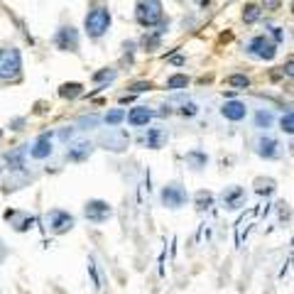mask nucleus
Here are the masks:
<instances>
[{"instance_id": "obj_8", "label": "nucleus", "mask_w": 294, "mask_h": 294, "mask_svg": "<svg viewBox=\"0 0 294 294\" xmlns=\"http://www.w3.org/2000/svg\"><path fill=\"white\" fill-rule=\"evenodd\" d=\"M162 204L169 206V209H179L186 204V191H184L179 184H169L165 186V191H162Z\"/></svg>"}, {"instance_id": "obj_6", "label": "nucleus", "mask_w": 294, "mask_h": 294, "mask_svg": "<svg viewBox=\"0 0 294 294\" xmlns=\"http://www.w3.org/2000/svg\"><path fill=\"white\" fill-rule=\"evenodd\" d=\"M84 213H86V218H88V221H93V223H103V221H108V218H111L113 209H111V204H108V201L93 199V201H88V204H86Z\"/></svg>"}, {"instance_id": "obj_23", "label": "nucleus", "mask_w": 294, "mask_h": 294, "mask_svg": "<svg viewBox=\"0 0 294 294\" xmlns=\"http://www.w3.org/2000/svg\"><path fill=\"white\" fill-rule=\"evenodd\" d=\"M115 79V69H103L93 74V84H101V81H113Z\"/></svg>"}, {"instance_id": "obj_11", "label": "nucleus", "mask_w": 294, "mask_h": 294, "mask_svg": "<svg viewBox=\"0 0 294 294\" xmlns=\"http://www.w3.org/2000/svg\"><path fill=\"white\" fill-rule=\"evenodd\" d=\"M150 120H152V111L145 108V106H138V108H133V111L127 113V123H130L133 127L147 125Z\"/></svg>"}, {"instance_id": "obj_12", "label": "nucleus", "mask_w": 294, "mask_h": 294, "mask_svg": "<svg viewBox=\"0 0 294 294\" xmlns=\"http://www.w3.org/2000/svg\"><path fill=\"white\" fill-rule=\"evenodd\" d=\"M257 152L263 154L265 159L280 157V142L272 140V138H260V142H257Z\"/></svg>"}, {"instance_id": "obj_20", "label": "nucleus", "mask_w": 294, "mask_h": 294, "mask_svg": "<svg viewBox=\"0 0 294 294\" xmlns=\"http://www.w3.org/2000/svg\"><path fill=\"white\" fill-rule=\"evenodd\" d=\"M211 204H213V196H211L209 191H199V194H196V206H199V209H209Z\"/></svg>"}, {"instance_id": "obj_25", "label": "nucleus", "mask_w": 294, "mask_h": 294, "mask_svg": "<svg viewBox=\"0 0 294 294\" xmlns=\"http://www.w3.org/2000/svg\"><path fill=\"white\" fill-rule=\"evenodd\" d=\"M186 159H191L196 169H199V167H204V165H206V154H201V152H189V154H186Z\"/></svg>"}, {"instance_id": "obj_17", "label": "nucleus", "mask_w": 294, "mask_h": 294, "mask_svg": "<svg viewBox=\"0 0 294 294\" xmlns=\"http://www.w3.org/2000/svg\"><path fill=\"white\" fill-rule=\"evenodd\" d=\"M189 86V76H184V74H177V76H172L167 81V88L172 91H177V88H186Z\"/></svg>"}, {"instance_id": "obj_22", "label": "nucleus", "mask_w": 294, "mask_h": 294, "mask_svg": "<svg viewBox=\"0 0 294 294\" xmlns=\"http://www.w3.org/2000/svg\"><path fill=\"white\" fill-rule=\"evenodd\" d=\"M123 118H125V111H123V108H115V111H111L106 115V123H108V125H118Z\"/></svg>"}, {"instance_id": "obj_26", "label": "nucleus", "mask_w": 294, "mask_h": 294, "mask_svg": "<svg viewBox=\"0 0 294 294\" xmlns=\"http://www.w3.org/2000/svg\"><path fill=\"white\" fill-rule=\"evenodd\" d=\"M257 184H260V186H257V191H260V194H265V191H267V194H270V191H275V182H272V179H267V182L260 179Z\"/></svg>"}, {"instance_id": "obj_27", "label": "nucleus", "mask_w": 294, "mask_h": 294, "mask_svg": "<svg viewBox=\"0 0 294 294\" xmlns=\"http://www.w3.org/2000/svg\"><path fill=\"white\" fill-rule=\"evenodd\" d=\"M282 0H265V10H280Z\"/></svg>"}, {"instance_id": "obj_10", "label": "nucleus", "mask_w": 294, "mask_h": 294, "mask_svg": "<svg viewBox=\"0 0 294 294\" xmlns=\"http://www.w3.org/2000/svg\"><path fill=\"white\" fill-rule=\"evenodd\" d=\"M221 113H223V118H228V120H243V118L248 115V108H245V103H240V101H228L223 108H221Z\"/></svg>"}, {"instance_id": "obj_5", "label": "nucleus", "mask_w": 294, "mask_h": 294, "mask_svg": "<svg viewBox=\"0 0 294 294\" xmlns=\"http://www.w3.org/2000/svg\"><path fill=\"white\" fill-rule=\"evenodd\" d=\"M47 225H49L52 233L61 236V233H67V231L74 228V216L67 213V211H61V209H54V211L47 213Z\"/></svg>"}, {"instance_id": "obj_18", "label": "nucleus", "mask_w": 294, "mask_h": 294, "mask_svg": "<svg viewBox=\"0 0 294 294\" xmlns=\"http://www.w3.org/2000/svg\"><path fill=\"white\" fill-rule=\"evenodd\" d=\"M225 81H228V86H233V88H248V86H250L248 76H243V74H233V76H228Z\"/></svg>"}, {"instance_id": "obj_16", "label": "nucleus", "mask_w": 294, "mask_h": 294, "mask_svg": "<svg viewBox=\"0 0 294 294\" xmlns=\"http://www.w3.org/2000/svg\"><path fill=\"white\" fill-rule=\"evenodd\" d=\"M59 93L64 98H74V96H79V93H84V86L81 84H64Z\"/></svg>"}, {"instance_id": "obj_13", "label": "nucleus", "mask_w": 294, "mask_h": 294, "mask_svg": "<svg viewBox=\"0 0 294 294\" xmlns=\"http://www.w3.org/2000/svg\"><path fill=\"white\" fill-rule=\"evenodd\" d=\"M49 154H52V142H49V135H42L40 140L29 147V157H35V159H44V157H49Z\"/></svg>"}, {"instance_id": "obj_3", "label": "nucleus", "mask_w": 294, "mask_h": 294, "mask_svg": "<svg viewBox=\"0 0 294 294\" xmlns=\"http://www.w3.org/2000/svg\"><path fill=\"white\" fill-rule=\"evenodd\" d=\"M20 69H22V59H20V52L15 47H8V49H0V79H17L20 76Z\"/></svg>"}, {"instance_id": "obj_31", "label": "nucleus", "mask_w": 294, "mask_h": 294, "mask_svg": "<svg viewBox=\"0 0 294 294\" xmlns=\"http://www.w3.org/2000/svg\"><path fill=\"white\" fill-rule=\"evenodd\" d=\"M0 138H3V130H0Z\"/></svg>"}, {"instance_id": "obj_14", "label": "nucleus", "mask_w": 294, "mask_h": 294, "mask_svg": "<svg viewBox=\"0 0 294 294\" xmlns=\"http://www.w3.org/2000/svg\"><path fill=\"white\" fill-rule=\"evenodd\" d=\"M167 140V133L165 130H147V135H142V142L147 147H162Z\"/></svg>"}, {"instance_id": "obj_1", "label": "nucleus", "mask_w": 294, "mask_h": 294, "mask_svg": "<svg viewBox=\"0 0 294 294\" xmlns=\"http://www.w3.org/2000/svg\"><path fill=\"white\" fill-rule=\"evenodd\" d=\"M135 17L142 27H154L157 22H162V3L159 0H138Z\"/></svg>"}, {"instance_id": "obj_19", "label": "nucleus", "mask_w": 294, "mask_h": 294, "mask_svg": "<svg viewBox=\"0 0 294 294\" xmlns=\"http://www.w3.org/2000/svg\"><path fill=\"white\" fill-rule=\"evenodd\" d=\"M260 13H263V10H260L257 5H245V10H243V20H245V22H255V20L260 17Z\"/></svg>"}, {"instance_id": "obj_24", "label": "nucleus", "mask_w": 294, "mask_h": 294, "mask_svg": "<svg viewBox=\"0 0 294 294\" xmlns=\"http://www.w3.org/2000/svg\"><path fill=\"white\" fill-rule=\"evenodd\" d=\"M255 123H257V127H270L272 125V113L260 111L257 115H255Z\"/></svg>"}, {"instance_id": "obj_9", "label": "nucleus", "mask_w": 294, "mask_h": 294, "mask_svg": "<svg viewBox=\"0 0 294 294\" xmlns=\"http://www.w3.org/2000/svg\"><path fill=\"white\" fill-rule=\"evenodd\" d=\"M221 201H223L225 209H240L243 201H245V191H243L240 186H228V189H223V194H221Z\"/></svg>"}, {"instance_id": "obj_21", "label": "nucleus", "mask_w": 294, "mask_h": 294, "mask_svg": "<svg viewBox=\"0 0 294 294\" xmlns=\"http://www.w3.org/2000/svg\"><path fill=\"white\" fill-rule=\"evenodd\" d=\"M280 125H282V130H284L287 135H292V133H294V115H292V111H287V115H282Z\"/></svg>"}, {"instance_id": "obj_2", "label": "nucleus", "mask_w": 294, "mask_h": 294, "mask_svg": "<svg viewBox=\"0 0 294 294\" xmlns=\"http://www.w3.org/2000/svg\"><path fill=\"white\" fill-rule=\"evenodd\" d=\"M84 27H86V35H88V37H101V35H106V29L111 27V13H108L106 8L91 10V13L86 15Z\"/></svg>"}, {"instance_id": "obj_29", "label": "nucleus", "mask_w": 294, "mask_h": 294, "mask_svg": "<svg viewBox=\"0 0 294 294\" xmlns=\"http://www.w3.org/2000/svg\"><path fill=\"white\" fill-rule=\"evenodd\" d=\"M150 88H152L150 84H133V91H135V93H140V91H150Z\"/></svg>"}, {"instance_id": "obj_7", "label": "nucleus", "mask_w": 294, "mask_h": 294, "mask_svg": "<svg viewBox=\"0 0 294 294\" xmlns=\"http://www.w3.org/2000/svg\"><path fill=\"white\" fill-rule=\"evenodd\" d=\"M54 44L59 49H64V52H79V32L71 27H61L56 32L54 37Z\"/></svg>"}, {"instance_id": "obj_28", "label": "nucleus", "mask_w": 294, "mask_h": 294, "mask_svg": "<svg viewBox=\"0 0 294 294\" xmlns=\"http://www.w3.org/2000/svg\"><path fill=\"white\" fill-rule=\"evenodd\" d=\"M196 111H199V108H196L194 103H184V108H182L184 115H196Z\"/></svg>"}, {"instance_id": "obj_15", "label": "nucleus", "mask_w": 294, "mask_h": 294, "mask_svg": "<svg viewBox=\"0 0 294 294\" xmlns=\"http://www.w3.org/2000/svg\"><path fill=\"white\" fill-rule=\"evenodd\" d=\"M88 154H91V145H88V142H79V145H74L69 152H67V157L74 159V162H79V159H84Z\"/></svg>"}, {"instance_id": "obj_30", "label": "nucleus", "mask_w": 294, "mask_h": 294, "mask_svg": "<svg viewBox=\"0 0 294 294\" xmlns=\"http://www.w3.org/2000/svg\"><path fill=\"white\" fill-rule=\"evenodd\" d=\"M196 3H199V5H204V3H209V0H196Z\"/></svg>"}, {"instance_id": "obj_4", "label": "nucleus", "mask_w": 294, "mask_h": 294, "mask_svg": "<svg viewBox=\"0 0 294 294\" xmlns=\"http://www.w3.org/2000/svg\"><path fill=\"white\" fill-rule=\"evenodd\" d=\"M245 49H248L250 56H257V59L270 61V59H275V54H277V42L270 40L267 35H257V37H252L250 42H248Z\"/></svg>"}]
</instances>
